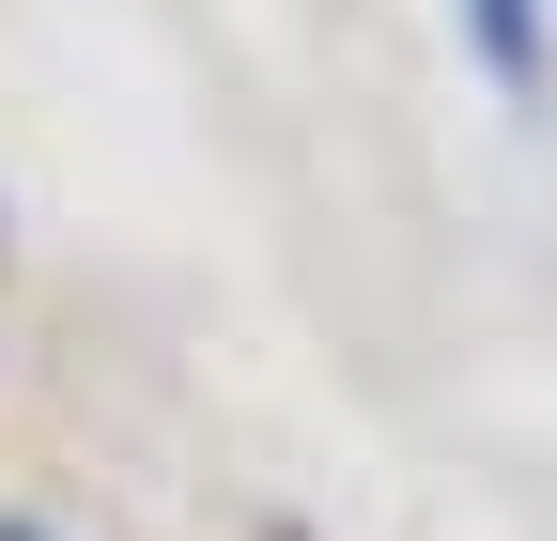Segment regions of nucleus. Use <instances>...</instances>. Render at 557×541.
Returning <instances> with one entry per match:
<instances>
[{"instance_id":"1","label":"nucleus","mask_w":557,"mask_h":541,"mask_svg":"<svg viewBox=\"0 0 557 541\" xmlns=\"http://www.w3.org/2000/svg\"><path fill=\"white\" fill-rule=\"evenodd\" d=\"M465 32H480V62H496V93L542 124V93H557V62H542V0H465Z\"/></svg>"},{"instance_id":"2","label":"nucleus","mask_w":557,"mask_h":541,"mask_svg":"<svg viewBox=\"0 0 557 541\" xmlns=\"http://www.w3.org/2000/svg\"><path fill=\"white\" fill-rule=\"evenodd\" d=\"M0 541H32V526H0Z\"/></svg>"}]
</instances>
